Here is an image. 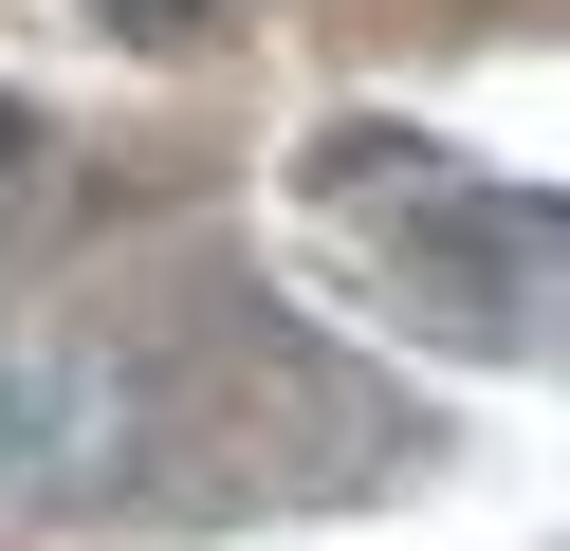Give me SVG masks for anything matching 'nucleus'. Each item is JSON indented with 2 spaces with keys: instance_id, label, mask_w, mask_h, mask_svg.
Masks as SVG:
<instances>
[{
  "instance_id": "nucleus-1",
  "label": "nucleus",
  "mask_w": 570,
  "mask_h": 551,
  "mask_svg": "<svg viewBox=\"0 0 570 551\" xmlns=\"http://www.w3.org/2000/svg\"><path fill=\"white\" fill-rule=\"evenodd\" d=\"M166 478V367L92 294L0 313V514H129Z\"/></svg>"
},
{
  "instance_id": "nucleus-2",
  "label": "nucleus",
  "mask_w": 570,
  "mask_h": 551,
  "mask_svg": "<svg viewBox=\"0 0 570 551\" xmlns=\"http://www.w3.org/2000/svg\"><path fill=\"white\" fill-rule=\"evenodd\" d=\"M129 37H185V19H239V0H111Z\"/></svg>"
},
{
  "instance_id": "nucleus-3",
  "label": "nucleus",
  "mask_w": 570,
  "mask_h": 551,
  "mask_svg": "<svg viewBox=\"0 0 570 551\" xmlns=\"http://www.w3.org/2000/svg\"><path fill=\"white\" fill-rule=\"evenodd\" d=\"M19 147H38V110H19V92H0V184H19Z\"/></svg>"
}]
</instances>
